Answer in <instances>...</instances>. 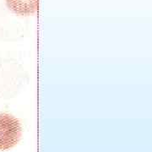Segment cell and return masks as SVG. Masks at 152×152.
<instances>
[{"instance_id": "6da1fadb", "label": "cell", "mask_w": 152, "mask_h": 152, "mask_svg": "<svg viewBox=\"0 0 152 152\" xmlns=\"http://www.w3.org/2000/svg\"><path fill=\"white\" fill-rule=\"evenodd\" d=\"M22 134L20 121L10 114L0 113V150L10 149L20 141Z\"/></svg>"}, {"instance_id": "7a4b0ae2", "label": "cell", "mask_w": 152, "mask_h": 152, "mask_svg": "<svg viewBox=\"0 0 152 152\" xmlns=\"http://www.w3.org/2000/svg\"><path fill=\"white\" fill-rule=\"evenodd\" d=\"M6 4L19 15H33L39 10V0H6Z\"/></svg>"}]
</instances>
